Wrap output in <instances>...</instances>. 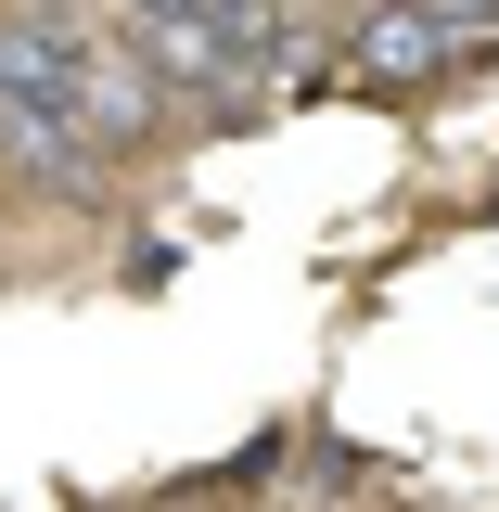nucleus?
Segmentation results:
<instances>
[{"instance_id": "1", "label": "nucleus", "mask_w": 499, "mask_h": 512, "mask_svg": "<svg viewBox=\"0 0 499 512\" xmlns=\"http://www.w3.org/2000/svg\"><path fill=\"white\" fill-rule=\"evenodd\" d=\"M39 13H90V0H39Z\"/></svg>"}]
</instances>
